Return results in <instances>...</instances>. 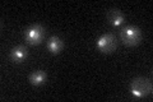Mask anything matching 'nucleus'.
I'll use <instances>...</instances> for the list:
<instances>
[{
  "mask_svg": "<svg viewBox=\"0 0 153 102\" xmlns=\"http://www.w3.org/2000/svg\"><path fill=\"white\" fill-rule=\"evenodd\" d=\"M130 92L133 96L138 97V98L147 97L148 95H151V92H152L151 80L147 78H142V77L133 79L130 83Z\"/></svg>",
  "mask_w": 153,
  "mask_h": 102,
  "instance_id": "obj_1",
  "label": "nucleus"
},
{
  "mask_svg": "<svg viewBox=\"0 0 153 102\" xmlns=\"http://www.w3.org/2000/svg\"><path fill=\"white\" fill-rule=\"evenodd\" d=\"M120 40L126 46H137L142 41V31L135 26H128L120 31Z\"/></svg>",
  "mask_w": 153,
  "mask_h": 102,
  "instance_id": "obj_2",
  "label": "nucleus"
},
{
  "mask_svg": "<svg viewBox=\"0 0 153 102\" xmlns=\"http://www.w3.org/2000/svg\"><path fill=\"white\" fill-rule=\"evenodd\" d=\"M45 32L46 30L41 24H32L25 31V40L28 45L32 46L40 45L45 37Z\"/></svg>",
  "mask_w": 153,
  "mask_h": 102,
  "instance_id": "obj_3",
  "label": "nucleus"
},
{
  "mask_svg": "<svg viewBox=\"0 0 153 102\" xmlns=\"http://www.w3.org/2000/svg\"><path fill=\"white\" fill-rule=\"evenodd\" d=\"M96 45H97V48L101 52L110 54V52L115 51V48L117 47V40L112 33H106V35H102L98 38Z\"/></svg>",
  "mask_w": 153,
  "mask_h": 102,
  "instance_id": "obj_4",
  "label": "nucleus"
},
{
  "mask_svg": "<svg viewBox=\"0 0 153 102\" xmlns=\"http://www.w3.org/2000/svg\"><path fill=\"white\" fill-rule=\"evenodd\" d=\"M106 18H107V21L112 24V26L115 27H117V26H120V24L124 23V21H125V17H124V14L119 10V9H108L107 13H106Z\"/></svg>",
  "mask_w": 153,
  "mask_h": 102,
  "instance_id": "obj_5",
  "label": "nucleus"
},
{
  "mask_svg": "<svg viewBox=\"0 0 153 102\" xmlns=\"http://www.w3.org/2000/svg\"><path fill=\"white\" fill-rule=\"evenodd\" d=\"M27 48L23 46V45H18L16 47L12 48L10 51V59L14 61V63H21L27 57Z\"/></svg>",
  "mask_w": 153,
  "mask_h": 102,
  "instance_id": "obj_6",
  "label": "nucleus"
},
{
  "mask_svg": "<svg viewBox=\"0 0 153 102\" xmlns=\"http://www.w3.org/2000/svg\"><path fill=\"white\" fill-rule=\"evenodd\" d=\"M63 47H64L63 40L57 36H51L49 41H47V48H49L51 54H59Z\"/></svg>",
  "mask_w": 153,
  "mask_h": 102,
  "instance_id": "obj_7",
  "label": "nucleus"
},
{
  "mask_svg": "<svg viewBox=\"0 0 153 102\" xmlns=\"http://www.w3.org/2000/svg\"><path fill=\"white\" fill-rule=\"evenodd\" d=\"M46 78H47V75H46L45 71L36 70L30 75V82H31V84H33V86H41V84L45 83Z\"/></svg>",
  "mask_w": 153,
  "mask_h": 102,
  "instance_id": "obj_8",
  "label": "nucleus"
}]
</instances>
